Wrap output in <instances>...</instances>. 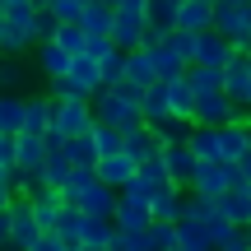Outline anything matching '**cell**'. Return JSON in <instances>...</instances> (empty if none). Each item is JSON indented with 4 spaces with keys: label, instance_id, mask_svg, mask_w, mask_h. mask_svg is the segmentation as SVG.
<instances>
[{
    "label": "cell",
    "instance_id": "obj_1",
    "mask_svg": "<svg viewBox=\"0 0 251 251\" xmlns=\"http://www.w3.org/2000/svg\"><path fill=\"white\" fill-rule=\"evenodd\" d=\"M140 98H144V89L121 79V84H112V89H102L93 98V117H98V126H112V130H140L144 126Z\"/></svg>",
    "mask_w": 251,
    "mask_h": 251
},
{
    "label": "cell",
    "instance_id": "obj_2",
    "mask_svg": "<svg viewBox=\"0 0 251 251\" xmlns=\"http://www.w3.org/2000/svg\"><path fill=\"white\" fill-rule=\"evenodd\" d=\"M102 89H107V79H102V65L93 61V56H79V61L70 65V75L51 84V98H61V102H93Z\"/></svg>",
    "mask_w": 251,
    "mask_h": 251
},
{
    "label": "cell",
    "instance_id": "obj_3",
    "mask_svg": "<svg viewBox=\"0 0 251 251\" xmlns=\"http://www.w3.org/2000/svg\"><path fill=\"white\" fill-rule=\"evenodd\" d=\"M242 181L247 177H242L237 163H200L196 181H191V196H200V200H224L228 191H237Z\"/></svg>",
    "mask_w": 251,
    "mask_h": 251
},
{
    "label": "cell",
    "instance_id": "obj_4",
    "mask_svg": "<svg viewBox=\"0 0 251 251\" xmlns=\"http://www.w3.org/2000/svg\"><path fill=\"white\" fill-rule=\"evenodd\" d=\"M93 102H61L56 98V121H51V140H75V135H93Z\"/></svg>",
    "mask_w": 251,
    "mask_h": 251
},
{
    "label": "cell",
    "instance_id": "obj_5",
    "mask_svg": "<svg viewBox=\"0 0 251 251\" xmlns=\"http://www.w3.org/2000/svg\"><path fill=\"white\" fill-rule=\"evenodd\" d=\"M214 33H224L237 51H251V5L224 0V5L214 9Z\"/></svg>",
    "mask_w": 251,
    "mask_h": 251
},
{
    "label": "cell",
    "instance_id": "obj_6",
    "mask_svg": "<svg viewBox=\"0 0 251 251\" xmlns=\"http://www.w3.org/2000/svg\"><path fill=\"white\" fill-rule=\"evenodd\" d=\"M42 224L33 219V209H28V200L19 196L14 209H9V251H33L37 242H42Z\"/></svg>",
    "mask_w": 251,
    "mask_h": 251
},
{
    "label": "cell",
    "instance_id": "obj_7",
    "mask_svg": "<svg viewBox=\"0 0 251 251\" xmlns=\"http://www.w3.org/2000/svg\"><path fill=\"white\" fill-rule=\"evenodd\" d=\"M233 121H247V112L237 107L228 93H200V102H196V126H233Z\"/></svg>",
    "mask_w": 251,
    "mask_h": 251
},
{
    "label": "cell",
    "instance_id": "obj_8",
    "mask_svg": "<svg viewBox=\"0 0 251 251\" xmlns=\"http://www.w3.org/2000/svg\"><path fill=\"white\" fill-rule=\"evenodd\" d=\"M47 153H51V140H42V135H19V144H14V177H42Z\"/></svg>",
    "mask_w": 251,
    "mask_h": 251
},
{
    "label": "cell",
    "instance_id": "obj_9",
    "mask_svg": "<svg viewBox=\"0 0 251 251\" xmlns=\"http://www.w3.org/2000/svg\"><path fill=\"white\" fill-rule=\"evenodd\" d=\"M186 186H177V181H163L158 191H153V224H181L186 219Z\"/></svg>",
    "mask_w": 251,
    "mask_h": 251
},
{
    "label": "cell",
    "instance_id": "obj_10",
    "mask_svg": "<svg viewBox=\"0 0 251 251\" xmlns=\"http://www.w3.org/2000/svg\"><path fill=\"white\" fill-rule=\"evenodd\" d=\"M163 163H168V181H177V186L191 191V181H196V172H200V158H196V149H191V140L186 144H163Z\"/></svg>",
    "mask_w": 251,
    "mask_h": 251
},
{
    "label": "cell",
    "instance_id": "obj_11",
    "mask_svg": "<svg viewBox=\"0 0 251 251\" xmlns=\"http://www.w3.org/2000/svg\"><path fill=\"white\" fill-rule=\"evenodd\" d=\"M117 205H121V191H112L107 181H93V186L75 200V209H84L89 219H117Z\"/></svg>",
    "mask_w": 251,
    "mask_h": 251
},
{
    "label": "cell",
    "instance_id": "obj_12",
    "mask_svg": "<svg viewBox=\"0 0 251 251\" xmlns=\"http://www.w3.org/2000/svg\"><path fill=\"white\" fill-rule=\"evenodd\" d=\"M224 75H228L224 93H228V98H233L242 112H251V56H247V51H237L233 61H228V70H224Z\"/></svg>",
    "mask_w": 251,
    "mask_h": 251
},
{
    "label": "cell",
    "instance_id": "obj_13",
    "mask_svg": "<svg viewBox=\"0 0 251 251\" xmlns=\"http://www.w3.org/2000/svg\"><path fill=\"white\" fill-rule=\"evenodd\" d=\"M233 56H237V47L228 42L224 33H214V28L196 37V65H214V70H228V61H233Z\"/></svg>",
    "mask_w": 251,
    "mask_h": 251
},
{
    "label": "cell",
    "instance_id": "obj_14",
    "mask_svg": "<svg viewBox=\"0 0 251 251\" xmlns=\"http://www.w3.org/2000/svg\"><path fill=\"white\" fill-rule=\"evenodd\" d=\"M51 121H56V98H51V93H28L24 135H42V140H51Z\"/></svg>",
    "mask_w": 251,
    "mask_h": 251
},
{
    "label": "cell",
    "instance_id": "obj_15",
    "mask_svg": "<svg viewBox=\"0 0 251 251\" xmlns=\"http://www.w3.org/2000/svg\"><path fill=\"white\" fill-rule=\"evenodd\" d=\"M28 209H33V219L42 224V233H56V224H61V214L70 205H65V196L56 186H47V191H37V196H28Z\"/></svg>",
    "mask_w": 251,
    "mask_h": 251
},
{
    "label": "cell",
    "instance_id": "obj_16",
    "mask_svg": "<svg viewBox=\"0 0 251 251\" xmlns=\"http://www.w3.org/2000/svg\"><path fill=\"white\" fill-rule=\"evenodd\" d=\"M163 89H168L172 121H186V126H196V102H200V93L191 89V79H186V75H181V79H163Z\"/></svg>",
    "mask_w": 251,
    "mask_h": 251
},
{
    "label": "cell",
    "instance_id": "obj_17",
    "mask_svg": "<svg viewBox=\"0 0 251 251\" xmlns=\"http://www.w3.org/2000/svg\"><path fill=\"white\" fill-rule=\"evenodd\" d=\"M126 84H135V89H153V84H163L158 61H153V47L130 51V61H126Z\"/></svg>",
    "mask_w": 251,
    "mask_h": 251
},
{
    "label": "cell",
    "instance_id": "obj_18",
    "mask_svg": "<svg viewBox=\"0 0 251 251\" xmlns=\"http://www.w3.org/2000/svg\"><path fill=\"white\" fill-rule=\"evenodd\" d=\"M135 177H140V163H135L130 153H112V158L98 163V181H107L112 191H126Z\"/></svg>",
    "mask_w": 251,
    "mask_h": 251
},
{
    "label": "cell",
    "instance_id": "obj_19",
    "mask_svg": "<svg viewBox=\"0 0 251 251\" xmlns=\"http://www.w3.org/2000/svg\"><path fill=\"white\" fill-rule=\"evenodd\" d=\"M33 61H37V70H42L47 79L56 84V79H65V75H70V65H75V56L65 51L61 42H42V47H37V51H33Z\"/></svg>",
    "mask_w": 251,
    "mask_h": 251
},
{
    "label": "cell",
    "instance_id": "obj_20",
    "mask_svg": "<svg viewBox=\"0 0 251 251\" xmlns=\"http://www.w3.org/2000/svg\"><path fill=\"white\" fill-rule=\"evenodd\" d=\"M219 149H224V163H242L251 153V126L247 121L219 126Z\"/></svg>",
    "mask_w": 251,
    "mask_h": 251
},
{
    "label": "cell",
    "instance_id": "obj_21",
    "mask_svg": "<svg viewBox=\"0 0 251 251\" xmlns=\"http://www.w3.org/2000/svg\"><path fill=\"white\" fill-rule=\"evenodd\" d=\"M144 33H149V19H140V14H117V24H112V42L121 51H140Z\"/></svg>",
    "mask_w": 251,
    "mask_h": 251
},
{
    "label": "cell",
    "instance_id": "obj_22",
    "mask_svg": "<svg viewBox=\"0 0 251 251\" xmlns=\"http://www.w3.org/2000/svg\"><path fill=\"white\" fill-rule=\"evenodd\" d=\"M75 177V163L65 153V140H51V153H47V168H42V181L56 191H65V181Z\"/></svg>",
    "mask_w": 251,
    "mask_h": 251
},
{
    "label": "cell",
    "instance_id": "obj_23",
    "mask_svg": "<svg viewBox=\"0 0 251 251\" xmlns=\"http://www.w3.org/2000/svg\"><path fill=\"white\" fill-rule=\"evenodd\" d=\"M177 28L181 33H209V28H214V5H205V0H181Z\"/></svg>",
    "mask_w": 251,
    "mask_h": 251
},
{
    "label": "cell",
    "instance_id": "obj_24",
    "mask_svg": "<svg viewBox=\"0 0 251 251\" xmlns=\"http://www.w3.org/2000/svg\"><path fill=\"white\" fill-rule=\"evenodd\" d=\"M24 112L28 93H0V130L5 135H24Z\"/></svg>",
    "mask_w": 251,
    "mask_h": 251
},
{
    "label": "cell",
    "instance_id": "obj_25",
    "mask_svg": "<svg viewBox=\"0 0 251 251\" xmlns=\"http://www.w3.org/2000/svg\"><path fill=\"white\" fill-rule=\"evenodd\" d=\"M200 224H205V233H209V242H214V247H228V242H233V237H237V233H242V228H237V224H233V219H228V214H224V200H219V205H214V209H209V214H205V219H200Z\"/></svg>",
    "mask_w": 251,
    "mask_h": 251
},
{
    "label": "cell",
    "instance_id": "obj_26",
    "mask_svg": "<svg viewBox=\"0 0 251 251\" xmlns=\"http://www.w3.org/2000/svg\"><path fill=\"white\" fill-rule=\"evenodd\" d=\"M112 24H117V9L102 5V0H89V9H84V33L89 37H112Z\"/></svg>",
    "mask_w": 251,
    "mask_h": 251
},
{
    "label": "cell",
    "instance_id": "obj_27",
    "mask_svg": "<svg viewBox=\"0 0 251 251\" xmlns=\"http://www.w3.org/2000/svg\"><path fill=\"white\" fill-rule=\"evenodd\" d=\"M140 112H144V126H163V121H172V107H168V89H163V84L144 89V98H140Z\"/></svg>",
    "mask_w": 251,
    "mask_h": 251
},
{
    "label": "cell",
    "instance_id": "obj_28",
    "mask_svg": "<svg viewBox=\"0 0 251 251\" xmlns=\"http://www.w3.org/2000/svg\"><path fill=\"white\" fill-rule=\"evenodd\" d=\"M144 228H153V209L149 205H117V233H144Z\"/></svg>",
    "mask_w": 251,
    "mask_h": 251
},
{
    "label": "cell",
    "instance_id": "obj_29",
    "mask_svg": "<svg viewBox=\"0 0 251 251\" xmlns=\"http://www.w3.org/2000/svg\"><path fill=\"white\" fill-rule=\"evenodd\" d=\"M177 251H219V247L209 242L205 224H196V219H181V224H177Z\"/></svg>",
    "mask_w": 251,
    "mask_h": 251
},
{
    "label": "cell",
    "instance_id": "obj_30",
    "mask_svg": "<svg viewBox=\"0 0 251 251\" xmlns=\"http://www.w3.org/2000/svg\"><path fill=\"white\" fill-rule=\"evenodd\" d=\"M224 214L233 219L237 228H251V181H242L237 191H228V196H224Z\"/></svg>",
    "mask_w": 251,
    "mask_h": 251
},
{
    "label": "cell",
    "instance_id": "obj_31",
    "mask_svg": "<svg viewBox=\"0 0 251 251\" xmlns=\"http://www.w3.org/2000/svg\"><path fill=\"white\" fill-rule=\"evenodd\" d=\"M163 144H158V135H153V126H140V130H126V153H130L135 163H144V158H153Z\"/></svg>",
    "mask_w": 251,
    "mask_h": 251
},
{
    "label": "cell",
    "instance_id": "obj_32",
    "mask_svg": "<svg viewBox=\"0 0 251 251\" xmlns=\"http://www.w3.org/2000/svg\"><path fill=\"white\" fill-rule=\"evenodd\" d=\"M191 149H196L200 163H224V149H219V130L214 126H196V130H191Z\"/></svg>",
    "mask_w": 251,
    "mask_h": 251
},
{
    "label": "cell",
    "instance_id": "obj_33",
    "mask_svg": "<svg viewBox=\"0 0 251 251\" xmlns=\"http://www.w3.org/2000/svg\"><path fill=\"white\" fill-rule=\"evenodd\" d=\"M56 237H61L70 251H84V209H65L61 214V224H56Z\"/></svg>",
    "mask_w": 251,
    "mask_h": 251
},
{
    "label": "cell",
    "instance_id": "obj_34",
    "mask_svg": "<svg viewBox=\"0 0 251 251\" xmlns=\"http://www.w3.org/2000/svg\"><path fill=\"white\" fill-rule=\"evenodd\" d=\"M177 9L181 0H149V28H158V33H177Z\"/></svg>",
    "mask_w": 251,
    "mask_h": 251
},
{
    "label": "cell",
    "instance_id": "obj_35",
    "mask_svg": "<svg viewBox=\"0 0 251 251\" xmlns=\"http://www.w3.org/2000/svg\"><path fill=\"white\" fill-rule=\"evenodd\" d=\"M186 79H191V89H196V93H224L228 75H224V70H214V65H191Z\"/></svg>",
    "mask_w": 251,
    "mask_h": 251
},
{
    "label": "cell",
    "instance_id": "obj_36",
    "mask_svg": "<svg viewBox=\"0 0 251 251\" xmlns=\"http://www.w3.org/2000/svg\"><path fill=\"white\" fill-rule=\"evenodd\" d=\"M51 42H61L65 51H70L75 61H79V56H89V42H93V37L84 33L79 24H61V28H56V37H51Z\"/></svg>",
    "mask_w": 251,
    "mask_h": 251
},
{
    "label": "cell",
    "instance_id": "obj_37",
    "mask_svg": "<svg viewBox=\"0 0 251 251\" xmlns=\"http://www.w3.org/2000/svg\"><path fill=\"white\" fill-rule=\"evenodd\" d=\"M65 153H70L75 168H98V144H93V135H75V140H65Z\"/></svg>",
    "mask_w": 251,
    "mask_h": 251
},
{
    "label": "cell",
    "instance_id": "obj_38",
    "mask_svg": "<svg viewBox=\"0 0 251 251\" xmlns=\"http://www.w3.org/2000/svg\"><path fill=\"white\" fill-rule=\"evenodd\" d=\"M117 237V219H89L84 214V247H112Z\"/></svg>",
    "mask_w": 251,
    "mask_h": 251
},
{
    "label": "cell",
    "instance_id": "obj_39",
    "mask_svg": "<svg viewBox=\"0 0 251 251\" xmlns=\"http://www.w3.org/2000/svg\"><path fill=\"white\" fill-rule=\"evenodd\" d=\"M93 144H98V163H102V158H112V153H126V130L93 126Z\"/></svg>",
    "mask_w": 251,
    "mask_h": 251
},
{
    "label": "cell",
    "instance_id": "obj_40",
    "mask_svg": "<svg viewBox=\"0 0 251 251\" xmlns=\"http://www.w3.org/2000/svg\"><path fill=\"white\" fill-rule=\"evenodd\" d=\"M24 79H28L24 61H19V56H0V93H19Z\"/></svg>",
    "mask_w": 251,
    "mask_h": 251
},
{
    "label": "cell",
    "instance_id": "obj_41",
    "mask_svg": "<svg viewBox=\"0 0 251 251\" xmlns=\"http://www.w3.org/2000/svg\"><path fill=\"white\" fill-rule=\"evenodd\" d=\"M196 37L200 33H181V28H177V33H168V42H163V47H168L181 65H196Z\"/></svg>",
    "mask_w": 251,
    "mask_h": 251
},
{
    "label": "cell",
    "instance_id": "obj_42",
    "mask_svg": "<svg viewBox=\"0 0 251 251\" xmlns=\"http://www.w3.org/2000/svg\"><path fill=\"white\" fill-rule=\"evenodd\" d=\"M84 9H89V0H51L47 14H51L56 24H84Z\"/></svg>",
    "mask_w": 251,
    "mask_h": 251
},
{
    "label": "cell",
    "instance_id": "obj_43",
    "mask_svg": "<svg viewBox=\"0 0 251 251\" xmlns=\"http://www.w3.org/2000/svg\"><path fill=\"white\" fill-rule=\"evenodd\" d=\"M93 181H98V168H75V177L65 181V191H61V196H65V205H75V200H79L84 191L93 186Z\"/></svg>",
    "mask_w": 251,
    "mask_h": 251
},
{
    "label": "cell",
    "instance_id": "obj_44",
    "mask_svg": "<svg viewBox=\"0 0 251 251\" xmlns=\"http://www.w3.org/2000/svg\"><path fill=\"white\" fill-rule=\"evenodd\" d=\"M153 191H158L153 181H140V177H135L130 186L121 191V200H126V205H153Z\"/></svg>",
    "mask_w": 251,
    "mask_h": 251
},
{
    "label": "cell",
    "instance_id": "obj_45",
    "mask_svg": "<svg viewBox=\"0 0 251 251\" xmlns=\"http://www.w3.org/2000/svg\"><path fill=\"white\" fill-rule=\"evenodd\" d=\"M140 181H153V186H163V181H168V163H163V149L153 153V158H144V163H140Z\"/></svg>",
    "mask_w": 251,
    "mask_h": 251
},
{
    "label": "cell",
    "instance_id": "obj_46",
    "mask_svg": "<svg viewBox=\"0 0 251 251\" xmlns=\"http://www.w3.org/2000/svg\"><path fill=\"white\" fill-rule=\"evenodd\" d=\"M112 9H117V14H149V0H112Z\"/></svg>",
    "mask_w": 251,
    "mask_h": 251
},
{
    "label": "cell",
    "instance_id": "obj_47",
    "mask_svg": "<svg viewBox=\"0 0 251 251\" xmlns=\"http://www.w3.org/2000/svg\"><path fill=\"white\" fill-rule=\"evenodd\" d=\"M14 144H19V135L0 130V163H5V168H14Z\"/></svg>",
    "mask_w": 251,
    "mask_h": 251
},
{
    "label": "cell",
    "instance_id": "obj_48",
    "mask_svg": "<svg viewBox=\"0 0 251 251\" xmlns=\"http://www.w3.org/2000/svg\"><path fill=\"white\" fill-rule=\"evenodd\" d=\"M33 251H70V247H65V242H61L56 233H47V237H42V242H37Z\"/></svg>",
    "mask_w": 251,
    "mask_h": 251
},
{
    "label": "cell",
    "instance_id": "obj_49",
    "mask_svg": "<svg viewBox=\"0 0 251 251\" xmlns=\"http://www.w3.org/2000/svg\"><path fill=\"white\" fill-rule=\"evenodd\" d=\"M14 200H19L14 186H0V214H5V209H14Z\"/></svg>",
    "mask_w": 251,
    "mask_h": 251
},
{
    "label": "cell",
    "instance_id": "obj_50",
    "mask_svg": "<svg viewBox=\"0 0 251 251\" xmlns=\"http://www.w3.org/2000/svg\"><path fill=\"white\" fill-rule=\"evenodd\" d=\"M0 251H9V209L0 214Z\"/></svg>",
    "mask_w": 251,
    "mask_h": 251
},
{
    "label": "cell",
    "instance_id": "obj_51",
    "mask_svg": "<svg viewBox=\"0 0 251 251\" xmlns=\"http://www.w3.org/2000/svg\"><path fill=\"white\" fill-rule=\"evenodd\" d=\"M0 186H14V168H5V163H0Z\"/></svg>",
    "mask_w": 251,
    "mask_h": 251
},
{
    "label": "cell",
    "instance_id": "obj_52",
    "mask_svg": "<svg viewBox=\"0 0 251 251\" xmlns=\"http://www.w3.org/2000/svg\"><path fill=\"white\" fill-rule=\"evenodd\" d=\"M237 168H242V177L251 181V153H247V158H242V163H237Z\"/></svg>",
    "mask_w": 251,
    "mask_h": 251
},
{
    "label": "cell",
    "instance_id": "obj_53",
    "mask_svg": "<svg viewBox=\"0 0 251 251\" xmlns=\"http://www.w3.org/2000/svg\"><path fill=\"white\" fill-rule=\"evenodd\" d=\"M14 5H33V0H0V9H14Z\"/></svg>",
    "mask_w": 251,
    "mask_h": 251
},
{
    "label": "cell",
    "instance_id": "obj_54",
    "mask_svg": "<svg viewBox=\"0 0 251 251\" xmlns=\"http://www.w3.org/2000/svg\"><path fill=\"white\" fill-rule=\"evenodd\" d=\"M0 42H5V9H0Z\"/></svg>",
    "mask_w": 251,
    "mask_h": 251
},
{
    "label": "cell",
    "instance_id": "obj_55",
    "mask_svg": "<svg viewBox=\"0 0 251 251\" xmlns=\"http://www.w3.org/2000/svg\"><path fill=\"white\" fill-rule=\"evenodd\" d=\"M84 251H112V247H84Z\"/></svg>",
    "mask_w": 251,
    "mask_h": 251
},
{
    "label": "cell",
    "instance_id": "obj_56",
    "mask_svg": "<svg viewBox=\"0 0 251 251\" xmlns=\"http://www.w3.org/2000/svg\"><path fill=\"white\" fill-rule=\"evenodd\" d=\"M47 5H51V0H37V9H47Z\"/></svg>",
    "mask_w": 251,
    "mask_h": 251
},
{
    "label": "cell",
    "instance_id": "obj_57",
    "mask_svg": "<svg viewBox=\"0 0 251 251\" xmlns=\"http://www.w3.org/2000/svg\"><path fill=\"white\" fill-rule=\"evenodd\" d=\"M205 5H214V9H219V5H224V0H205Z\"/></svg>",
    "mask_w": 251,
    "mask_h": 251
},
{
    "label": "cell",
    "instance_id": "obj_58",
    "mask_svg": "<svg viewBox=\"0 0 251 251\" xmlns=\"http://www.w3.org/2000/svg\"><path fill=\"white\" fill-rule=\"evenodd\" d=\"M233 5H251V0H233Z\"/></svg>",
    "mask_w": 251,
    "mask_h": 251
},
{
    "label": "cell",
    "instance_id": "obj_59",
    "mask_svg": "<svg viewBox=\"0 0 251 251\" xmlns=\"http://www.w3.org/2000/svg\"><path fill=\"white\" fill-rule=\"evenodd\" d=\"M247 126H251V112H247Z\"/></svg>",
    "mask_w": 251,
    "mask_h": 251
},
{
    "label": "cell",
    "instance_id": "obj_60",
    "mask_svg": "<svg viewBox=\"0 0 251 251\" xmlns=\"http://www.w3.org/2000/svg\"><path fill=\"white\" fill-rule=\"evenodd\" d=\"M102 5H112V0H102Z\"/></svg>",
    "mask_w": 251,
    "mask_h": 251
},
{
    "label": "cell",
    "instance_id": "obj_61",
    "mask_svg": "<svg viewBox=\"0 0 251 251\" xmlns=\"http://www.w3.org/2000/svg\"><path fill=\"white\" fill-rule=\"evenodd\" d=\"M247 233H251V228H247Z\"/></svg>",
    "mask_w": 251,
    "mask_h": 251
},
{
    "label": "cell",
    "instance_id": "obj_62",
    "mask_svg": "<svg viewBox=\"0 0 251 251\" xmlns=\"http://www.w3.org/2000/svg\"><path fill=\"white\" fill-rule=\"evenodd\" d=\"M247 56H251V51H247Z\"/></svg>",
    "mask_w": 251,
    "mask_h": 251
}]
</instances>
